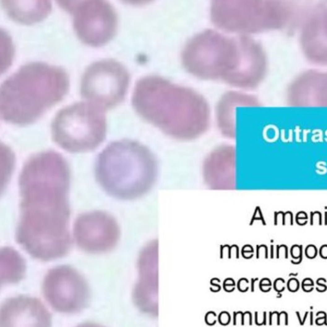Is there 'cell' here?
I'll return each mask as SVG.
<instances>
[{
	"label": "cell",
	"mask_w": 327,
	"mask_h": 327,
	"mask_svg": "<svg viewBox=\"0 0 327 327\" xmlns=\"http://www.w3.org/2000/svg\"><path fill=\"white\" fill-rule=\"evenodd\" d=\"M70 179L67 161L54 151L32 156L23 167L16 240L35 259L54 260L71 250Z\"/></svg>",
	"instance_id": "obj_1"
},
{
	"label": "cell",
	"mask_w": 327,
	"mask_h": 327,
	"mask_svg": "<svg viewBox=\"0 0 327 327\" xmlns=\"http://www.w3.org/2000/svg\"><path fill=\"white\" fill-rule=\"evenodd\" d=\"M182 62L194 76L245 89L259 85L267 69L266 54L258 42L246 35L231 38L213 30L198 34L188 42Z\"/></svg>",
	"instance_id": "obj_2"
},
{
	"label": "cell",
	"mask_w": 327,
	"mask_h": 327,
	"mask_svg": "<svg viewBox=\"0 0 327 327\" xmlns=\"http://www.w3.org/2000/svg\"><path fill=\"white\" fill-rule=\"evenodd\" d=\"M132 103L141 117L177 140H194L209 127L210 110L205 99L191 89L159 77L139 80Z\"/></svg>",
	"instance_id": "obj_3"
},
{
	"label": "cell",
	"mask_w": 327,
	"mask_h": 327,
	"mask_svg": "<svg viewBox=\"0 0 327 327\" xmlns=\"http://www.w3.org/2000/svg\"><path fill=\"white\" fill-rule=\"evenodd\" d=\"M70 86L63 68L43 62L28 63L9 76L0 88V116L26 125L61 101Z\"/></svg>",
	"instance_id": "obj_4"
},
{
	"label": "cell",
	"mask_w": 327,
	"mask_h": 327,
	"mask_svg": "<svg viewBox=\"0 0 327 327\" xmlns=\"http://www.w3.org/2000/svg\"><path fill=\"white\" fill-rule=\"evenodd\" d=\"M96 179L110 196L133 200L149 192L158 176V164L153 152L141 143L128 140L109 144L95 164Z\"/></svg>",
	"instance_id": "obj_5"
},
{
	"label": "cell",
	"mask_w": 327,
	"mask_h": 327,
	"mask_svg": "<svg viewBox=\"0 0 327 327\" xmlns=\"http://www.w3.org/2000/svg\"><path fill=\"white\" fill-rule=\"evenodd\" d=\"M309 9L283 1H216L211 8L212 22L230 32L256 33L300 24Z\"/></svg>",
	"instance_id": "obj_6"
},
{
	"label": "cell",
	"mask_w": 327,
	"mask_h": 327,
	"mask_svg": "<svg viewBox=\"0 0 327 327\" xmlns=\"http://www.w3.org/2000/svg\"><path fill=\"white\" fill-rule=\"evenodd\" d=\"M105 110L89 102L75 103L59 110L51 125L53 141L71 153L95 150L105 140Z\"/></svg>",
	"instance_id": "obj_7"
},
{
	"label": "cell",
	"mask_w": 327,
	"mask_h": 327,
	"mask_svg": "<svg viewBox=\"0 0 327 327\" xmlns=\"http://www.w3.org/2000/svg\"><path fill=\"white\" fill-rule=\"evenodd\" d=\"M129 82V73L122 63L112 59H102L86 69L81 79V95L105 110L124 100Z\"/></svg>",
	"instance_id": "obj_8"
},
{
	"label": "cell",
	"mask_w": 327,
	"mask_h": 327,
	"mask_svg": "<svg viewBox=\"0 0 327 327\" xmlns=\"http://www.w3.org/2000/svg\"><path fill=\"white\" fill-rule=\"evenodd\" d=\"M71 14L74 31L83 43L93 47L104 45L115 35L118 17L113 6L105 1H58Z\"/></svg>",
	"instance_id": "obj_9"
},
{
	"label": "cell",
	"mask_w": 327,
	"mask_h": 327,
	"mask_svg": "<svg viewBox=\"0 0 327 327\" xmlns=\"http://www.w3.org/2000/svg\"><path fill=\"white\" fill-rule=\"evenodd\" d=\"M44 298L56 311L74 314L83 310L90 299L84 277L71 266L63 265L49 270L44 279Z\"/></svg>",
	"instance_id": "obj_10"
},
{
	"label": "cell",
	"mask_w": 327,
	"mask_h": 327,
	"mask_svg": "<svg viewBox=\"0 0 327 327\" xmlns=\"http://www.w3.org/2000/svg\"><path fill=\"white\" fill-rule=\"evenodd\" d=\"M74 235L79 248L88 253L100 254L114 248L120 239V231L111 215L93 211L77 217Z\"/></svg>",
	"instance_id": "obj_11"
},
{
	"label": "cell",
	"mask_w": 327,
	"mask_h": 327,
	"mask_svg": "<svg viewBox=\"0 0 327 327\" xmlns=\"http://www.w3.org/2000/svg\"><path fill=\"white\" fill-rule=\"evenodd\" d=\"M299 43L308 60L327 66V5L311 8L300 24Z\"/></svg>",
	"instance_id": "obj_12"
},
{
	"label": "cell",
	"mask_w": 327,
	"mask_h": 327,
	"mask_svg": "<svg viewBox=\"0 0 327 327\" xmlns=\"http://www.w3.org/2000/svg\"><path fill=\"white\" fill-rule=\"evenodd\" d=\"M51 316L38 299L28 296L10 298L0 309V327H51Z\"/></svg>",
	"instance_id": "obj_13"
},
{
	"label": "cell",
	"mask_w": 327,
	"mask_h": 327,
	"mask_svg": "<svg viewBox=\"0 0 327 327\" xmlns=\"http://www.w3.org/2000/svg\"><path fill=\"white\" fill-rule=\"evenodd\" d=\"M157 240H152L143 249L138 260L139 279L134 291L137 306L144 312L156 311L158 283Z\"/></svg>",
	"instance_id": "obj_14"
},
{
	"label": "cell",
	"mask_w": 327,
	"mask_h": 327,
	"mask_svg": "<svg viewBox=\"0 0 327 327\" xmlns=\"http://www.w3.org/2000/svg\"><path fill=\"white\" fill-rule=\"evenodd\" d=\"M294 107H327V71L309 70L296 77L286 91Z\"/></svg>",
	"instance_id": "obj_15"
},
{
	"label": "cell",
	"mask_w": 327,
	"mask_h": 327,
	"mask_svg": "<svg viewBox=\"0 0 327 327\" xmlns=\"http://www.w3.org/2000/svg\"><path fill=\"white\" fill-rule=\"evenodd\" d=\"M236 156L231 145H221L210 152L203 161L202 177L205 185L213 190L236 188Z\"/></svg>",
	"instance_id": "obj_16"
},
{
	"label": "cell",
	"mask_w": 327,
	"mask_h": 327,
	"mask_svg": "<svg viewBox=\"0 0 327 327\" xmlns=\"http://www.w3.org/2000/svg\"><path fill=\"white\" fill-rule=\"evenodd\" d=\"M7 14L14 21L32 24L42 21L50 13L51 5L48 1H3Z\"/></svg>",
	"instance_id": "obj_17"
},
{
	"label": "cell",
	"mask_w": 327,
	"mask_h": 327,
	"mask_svg": "<svg viewBox=\"0 0 327 327\" xmlns=\"http://www.w3.org/2000/svg\"><path fill=\"white\" fill-rule=\"evenodd\" d=\"M239 104L249 106L258 105V101L253 97L230 93L224 97L218 107V123L222 134L230 138L235 136L234 115L235 107Z\"/></svg>",
	"instance_id": "obj_18"
},
{
	"label": "cell",
	"mask_w": 327,
	"mask_h": 327,
	"mask_svg": "<svg viewBox=\"0 0 327 327\" xmlns=\"http://www.w3.org/2000/svg\"><path fill=\"white\" fill-rule=\"evenodd\" d=\"M300 284L296 279H291L288 282V288L291 292H296L299 290Z\"/></svg>",
	"instance_id": "obj_19"
},
{
	"label": "cell",
	"mask_w": 327,
	"mask_h": 327,
	"mask_svg": "<svg viewBox=\"0 0 327 327\" xmlns=\"http://www.w3.org/2000/svg\"><path fill=\"white\" fill-rule=\"evenodd\" d=\"M326 280L324 279H319L316 282V290L318 292H324L326 290V286L325 284Z\"/></svg>",
	"instance_id": "obj_20"
},
{
	"label": "cell",
	"mask_w": 327,
	"mask_h": 327,
	"mask_svg": "<svg viewBox=\"0 0 327 327\" xmlns=\"http://www.w3.org/2000/svg\"><path fill=\"white\" fill-rule=\"evenodd\" d=\"M285 282L282 279H278L277 281H275L274 284L275 290L278 291V292H282L284 290L285 287H284Z\"/></svg>",
	"instance_id": "obj_21"
},
{
	"label": "cell",
	"mask_w": 327,
	"mask_h": 327,
	"mask_svg": "<svg viewBox=\"0 0 327 327\" xmlns=\"http://www.w3.org/2000/svg\"><path fill=\"white\" fill-rule=\"evenodd\" d=\"M279 325H288V314L284 311L279 315Z\"/></svg>",
	"instance_id": "obj_22"
},
{
	"label": "cell",
	"mask_w": 327,
	"mask_h": 327,
	"mask_svg": "<svg viewBox=\"0 0 327 327\" xmlns=\"http://www.w3.org/2000/svg\"><path fill=\"white\" fill-rule=\"evenodd\" d=\"M76 327H104L100 325H98L96 323H86L83 324H81L78 325Z\"/></svg>",
	"instance_id": "obj_23"
},
{
	"label": "cell",
	"mask_w": 327,
	"mask_h": 327,
	"mask_svg": "<svg viewBox=\"0 0 327 327\" xmlns=\"http://www.w3.org/2000/svg\"><path fill=\"white\" fill-rule=\"evenodd\" d=\"M302 289L305 292H311L314 290V286L312 285H302Z\"/></svg>",
	"instance_id": "obj_24"
},
{
	"label": "cell",
	"mask_w": 327,
	"mask_h": 327,
	"mask_svg": "<svg viewBox=\"0 0 327 327\" xmlns=\"http://www.w3.org/2000/svg\"><path fill=\"white\" fill-rule=\"evenodd\" d=\"M326 318H318L316 320V323L318 325H323L326 324Z\"/></svg>",
	"instance_id": "obj_25"
},
{
	"label": "cell",
	"mask_w": 327,
	"mask_h": 327,
	"mask_svg": "<svg viewBox=\"0 0 327 327\" xmlns=\"http://www.w3.org/2000/svg\"><path fill=\"white\" fill-rule=\"evenodd\" d=\"M302 285H312V286H314V282L312 279H305L302 282Z\"/></svg>",
	"instance_id": "obj_26"
},
{
	"label": "cell",
	"mask_w": 327,
	"mask_h": 327,
	"mask_svg": "<svg viewBox=\"0 0 327 327\" xmlns=\"http://www.w3.org/2000/svg\"><path fill=\"white\" fill-rule=\"evenodd\" d=\"M316 316L318 317V318H326V314L325 312L320 311L316 314Z\"/></svg>",
	"instance_id": "obj_27"
}]
</instances>
